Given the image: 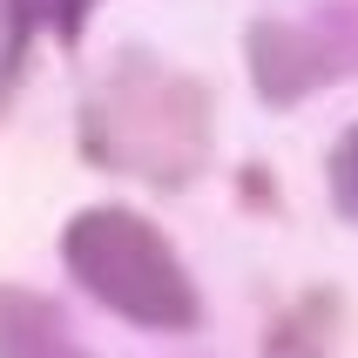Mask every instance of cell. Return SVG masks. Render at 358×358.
Here are the masks:
<instances>
[{
    "label": "cell",
    "instance_id": "6da1fadb",
    "mask_svg": "<svg viewBox=\"0 0 358 358\" xmlns=\"http://www.w3.org/2000/svg\"><path fill=\"white\" fill-rule=\"evenodd\" d=\"M68 264L81 271V284L108 298L129 318L149 324H189V284H182L176 257L162 250V237L149 223L122 217V210H95L68 230Z\"/></svg>",
    "mask_w": 358,
    "mask_h": 358
}]
</instances>
